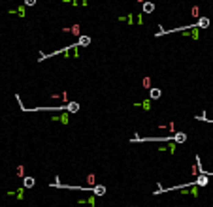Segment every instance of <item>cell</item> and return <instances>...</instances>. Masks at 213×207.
Returning <instances> with one entry per match:
<instances>
[{"label":"cell","instance_id":"obj_1","mask_svg":"<svg viewBox=\"0 0 213 207\" xmlns=\"http://www.w3.org/2000/svg\"><path fill=\"white\" fill-rule=\"evenodd\" d=\"M206 184H207V175H206V171H202L200 177L194 181V187H206Z\"/></svg>","mask_w":213,"mask_h":207},{"label":"cell","instance_id":"obj_2","mask_svg":"<svg viewBox=\"0 0 213 207\" xmlns=\"http://www.w3.org/2000/svg\"><path fill=\"white\" fill-rule=\"evenodd\" d=\"M209 27V19L207 17H200L198 23H196V28H207Z\"/></svg>","mask_w":213,"mask_h":207},{"label":"cell","instance_id":"obj_3","mask_svg":"<svg viewBox=\"0 0 213 207\" xmlns=\"http://www.w3.org/2000/svg\"><path fill=\"white\" fill-rule=\"evenodd\" d=\"M160 96H162V91L160 89H151L149 91V98H151V100H159Z\"/></svg>","mask_w":213,"mask_h":207},{"label":"cell","instance_id":"obj_4","mask_svg":"<svg viewBox=\"0 0 213 207\" xmlns=\"http://www.w3.org/2000/svg\"><path fill=\"white\" fill-rule=\"evenodd\" d=\"M23 184H25V188H32L36 184V179L34 177H25L23 179Z\"/></svg>","mask_w":213,"mask_h":207},{"label":"cell","instance_id":"obj_5","mask_svg":"<svg viewBox=\"0 0 213 207\" xmlns=\"http://www.w3.org/2000/svg\"><path fill=\"white\" fill-rule=\"evenodd\" d=\"M93 192L96 196H104L106 194V187H104V184H96V187H93Z\"/></svg>","mask_w":213,"mask_h":207},{"label":"cell","instance_id":"obj_6","mask_svg":"<svg viewBox=\"0 0 213 207\" xmlns=\"http://www.w3.org/2000/svg\"><path fill=\"white\" fill-rule=\"evenodd\" d=\"M66 111H70V113L79 111V104H77V102H70L68 105H66Z\"/></svg>","mask_w":213,"mask_h":207},{"label":"cell","instance_id":"obj_7","mask_svg":"<svg viewBox=\"0 0 213 207\" xmlns=\"http://www.w3.org/2000/svg\"><path fill=\"white\" fill-rule=\"evenodd\" d=\"M89 43H91V38H89V36H79V40H77V45H83V47H87Z\"/></svg>","mask_w":213,"mask_h":207},{"label":"cell","instance_id":"obj_8","mask_svg":"<svg viewBox=\"0 0 213 207\" xmlns=\"http://www.w3.org/2000/svg\"><path fill=\"white\" fill-rule=\"evenodd\" d=\"M174 141H177V143H183V141H187V134H183V132H177V134L174 136Z\"/></svg>","mask_w":213,"mask_h":207},{"label":"cell","instance_id":"obj_9","mask_svg":"<svg viewBox=\"0 0 213 207\" xmlns=\"http://www.w3.org/2000/svg\"><path fill=\"white\" fill-rule=\"evenodd\" d=\"M153 9H155V4L153 2H143V12L145 13H151Z\"/></svg>","mask_w":213,"mask_h":207},{"label":"cell","instance_id":"obj_10","mask_svg":"<svg viewBox=\"0 0 213 207\" xmlns=\"http://www.w3.org/2000/svg\"><path fill=\"white\" fill-rule=\"evenodd\" d=\"M143 87H147V89L151 91V79H149V77H145V79H143Z\"/></svg>","mask_w":213,"mask_h":207},{"label":"cell","instance_id":"obj_11","mask_svg":"<svg viewBox=\"0 0 213 207\" xmlns=\"http://www.w3.org/2000/svg\"><path fill=\"white\" fill-rule=\"evenodd\" d=\"M72 32H74V34H77V32H79V25H75V27H72Z\"/></svg>","mask_w":213,"mask_h":207},{"label":"cell","instance_id":"obj_12","mask_svg":"<svg viewBox=\"0 0 213 207\" xmlns=\"http://www.w3.org/2000/svg\"><path fill=\"white\" fill-rule=\"evenodd\" d=\"M87 181H89V183H91V184L94 183V175H93V173H91V175H89V177H87Z\"/></svg>","mask_w":213,"mask_h":207}]
</instances>
